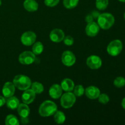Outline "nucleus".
Instances as JSON below:
<instances>
[{
  "instance_id": "obj_11",
  "label": "nucleus",
  "mask_w": 125,
  "mask_h": 125,
  "mask_svg": "<svg viewBox=\"0 0 125 125\" xmlns=\"http://www.w3.org/2000/svg\"><path fill=\"white\" fill-rule=\"evenodd\" d=\"M65 37L64 32L60 29H54L50 32V38L51 40L55 43H59L63 40Z\"/></svg>"
},
{
  "instance_id": "obj_25",
  "label": "nucleus",
  "mask_w": 125,
  "mask_h": 125,
  "mask_svg": "<svg viewBox=\"0 0 125 125\" xmlns=\"http://www.w3.org/2000/svg\"><path fill=\"white\" fill-rule=\"evenodd\" d=\"M109 5V0H96V7L100 10H105Z\"/></svg>"
},
{
  "instance_id": "obj_34",
  "label": "nucleus",
  "mask_w": 125,
  "mask_h": 125,
  "mask_svg": "<svg viewBox=\"0 0 125 125\" xmlns=\"http://www.w3.org/2000/svg\"><path fill=\"white\" fill-rule=\"evenodd\" d=\"M6 99L3 96H0V107H2V106L4 105L5 103H6Z\"/></svg>"
},
{
  "instance_id": "obj_29",
  "label": "nucleus",
  "mask_w": 125,
  "mask_h": 125,
  "mask_svg": "<svg viewBox=\"0 0 125 125\" xmlns=\"http://www.w3.org/2000/svg\"><path fill=\"white\" fill-rule=\"evenodd\" d=\"M60 0H45V4L48 7H54L57 6Z\"/></svg>"
},
{
  "instance_id": "obj_5",
  "label": "nucleus",
  "mask_w": 125,
  "mask_h": 125,
  "mask_svg": "<svg viewBox=\"0 0 125 125\" xmlns=\"http://www.w3.org/2000/svg\"><path fill=\"white\" fill-rule=\"evenodd\" d=\"M76 102V96L74 94L67 92L61 96V104L62 107L68 109L72 107Z\"/></svg>"
},
{
  "instance_id": "obj_16",
  "label": "nucleus",
  "mask_w": 125,
  "mask_h": 125,
  "mask_svg": "<svg viewBox=\"0 0 125 125\" xmlns=\"http://www.w3.org/2000/svg\"><path fill=\"white\" fill-rule=\"evenodd\" d=\"M23 6L28 12H35L39 8V4L35 0H25Z\"/></svg>"
},
{
  "instance_id": "obj_28",
  "label": "nucleus",
  "mask_w": 125,
  "mask_h": 125,
  "mask_svg": "<svg viewBox=\"0 0 125 125\" xmlns=\"http://www.w3.org/2000/svg\"><path fill=\"white\" fill-rule=\"evenodd\" d=\"M98 101L100 103L106 104L109 101V97L107 94H100L98 96Z\"/></svg>"
},
{
  "instance_id": "obj_21",
  "label": "nucleus",
  "mask_w": 125,
  "mask_h": 125,
  "mask_svg": "<svg viewBox=\"0 0 125 125\" xmlns=\"http://www.w3.org/2000/svg\"><path fill=\"white\" fill-rule=\"evenodd\" d=\"M32 50V52L35 55L40 54L43 51V45L40 42L34 43Z\"/></svg>"
},
{
  "instance_id": "obj_17",
  "label": "nucleus",
  "mask_w": 125,
  "mask_h": 125,
  "mask_svg": "<svg viewBox=\"0 0 125 125\" xmlns=\"http://www.w3.org/2000/svg\"><path fill=\"white\" fill-rule=\"evenodd\" d=\"M17 112L21 117H26L29 116L30 109L27 104L23 103L22 104H20L18 107H17Z\"/></svg>"
},
{
  "instance_id": "obj_15",
  "label": "nucleus",
  "mask_w": 125,
  "mask_h": 125,
  "mask_svg": "<svg viewBox=\"0 0 125 125\" xmlns=\"http://www.w3.org/2000/svg\"><path fill=\"white\" fill-rule=\"evenodd\" d=\"M62 89L59 84H53L49 90V94L53 99H57L62 96Z\"/></svg>"
},
{
  "instance_id": "obj_33",
  "label": "nucleus",
  "mask_w": 125,
  "mask_h": 125,
  "mask_svg": "<svg viewBox=\"0 0 125 125\" xmlns=\"http://www.w3.org/2000/svg\"><path fill=\"white\" fill-rule=\"evenodd\" d=\"M21 122L23 125H26L29 123V118L28 117H21Z\"/></svg>"
},
{
  "instance_id": "obj_2",
  "label": "nucleus",
  "mask_w": 125,
  "mask_h": 125,
  "mask_svg": "<svg viewBox=\"0 0 125 125\" xmlns=\"http://www.w3.org/2000/svg\"><path fill=\"white\" fill-rule=\"evenodd\" d=\"M98 19V24L101 29L107 30L110 29L115 23L114 17L109 13H100Z\"/></svg>"
},
{
  "instance_id": "obj_32",
  "label": "nucleus",
  "mask_w": 125,
  "mask_h": 125,
  "mask_svg": "<svg viewBox=\"0 0 125 125\" xmlns=\"http://www.w3.org/2000/svg\"><path fill=\"white\" fill-rule=\"evenodd\" d=\"M91 15L93 17V18H94V19H97L98 18V17L100 16V12H98V11H93L91 13Z\"/></svg>"
},
{
  "instance_id": "obj_24",
  "label": "nucleus",
  "mask_w": 125,
  "mask_h": 125,
  "mask_svg": "<svg viewBox=\"0 0 125 125\" xmlns=\"http://www.w3.org/2000/svg\"><path fill=\"white\" fill-rule=\"evenodd\" d=\"M79 0H63V3L65 7L68 9H72L77 6Z\"/></svg>"
},
{
  "instance_id": "obj_27",
  "label": "nucleus",
  "mask_w": 125,
  "mask_h": 125,
  "mask_svg": "<svg viewBox=\"0 0 125 125\" xmlns=\"http://www.w3.org/2000/svg\"><path fill=\"white\" fill-rule=\"evenodd\" d=\"M84 92L85 90L82 85H78L74 87V94L76 96L80 97L84 95Z\"/></svg>"
},
{
  "instance_id": "obj_35",
  "label": "nucleus",
  "mask_w": 125,
  "mask_h": 125,
  "mask_svg": "<svg viewBox=\"0 0 125 125\" xmlns=\"http://www.w3.org/2000/svg\"><path fill=\"white\" fill-rule=\"evenodd\" d=\"M122 107H123V108L125 110V98H124L122 100Z\"/></svg>"
},
{
  "instance_id": "obj_36",
  "label": "nucleus",
  "mask_w": 125,
  "mask_h": 125,
  "mask_svg": "<svg viewBox=\"0 0 125 125\" xmlns=\"http://www.w3.org/2000/svg\"><path fill=\"white\" fill-rule=\"evenodd\" d=\"M118 1H120V2H125V0H118Z\"/></svg>"
},
{
  "instance_id": "obj_10",
  "label": "nucleus",
  "mask_w": 125,
  "mask_h": 125,
  "mask_svg": "<svg viewBox=\"0 0 125 125\" xmlns=\"http://www.w3.org/2000/svg\"><path fill=\"white\" fill-rule=\"evenodd\" d=\"M100 26L95 22L92 21L88 23L85 27V33L89 37H95L100 31Z\"/></svg>"
},
{
  "instance_id": "obj_1",
  "label": "nucleus",
  "mask_w": 125,
  "mask_h": 125,
  "mask_svg": "<svg viewBox=\"0 0 125 125\" xmlns=\"http://www.w3.org/2000/svg\"><path fill=\"white\" fill-rule=\"evenodd\" d=\"M57 111V105L50 100H46L41 104L39 107V114L43 117H50Z\"/></svg>"
},
{
  "instance_id": "obj_26",
  "label": "nucleus",
  "mask_w": 125,
  "mask_h": 125,
  "mask_svg": "<svg viewBox=\"0 0 125 125\" xmlns=\"http://www.w3.org/2000/svg\"><path fill=\"white\" fill-rule=\"evenodd\" d=\"M114 84L117 88H122L125 85V79L123 77L119 76L115 79Z\"/></svg>"
},
{
  "instance_id": "obj_18",
  "label": "nucleus",
  "mask_w": 125,
  "mask_h": 125,
  "mask_svg": "<svg viewBox=\"0 0 125 125\" xmlns=\"http://www.w3.org/2000/svg\"><path fill=\"white\" fill-rule=\"evenodd\" d=\"M62 90L65 92H71L74 89V84L72 79L69 78L64 79L61 83V85Z\"/></svg>"
},
{
  "instance_id": "obj_30",
  "label": "nucleus",
  "mask_w": 125,
  "mask_h": 125,
  "mask_svg": "<svg viewBox=\"0 0 125 125\" xmlns=\"http://www.w3.org/2000/svg\"><path fill=\"white\" fill-rule=\"evenodd\" d=\"M63 40L64 43L67 46H71L74 43V40H73V37L70 35H67V36L65 37Z\"/></svg>"
},
{
  "instance_id": "obj_3",
  "label": "nucleus",
  "mask_w": 125,
  "mask_h": 125,
  "mask_svg": "<svg viewBox=\"0 0 125 125\" xmlns=\"http://www.w3.org/2000/svg\"><path fill=\"white\" fill-rule=\"evenodd\" d=\"M13 84L19 90H25L30 87L32 83L29 77L23 74H18L13 78Z\"/></svg>"
},
{
  "instance_id": "obj_38",
  "label": "nucleus",
  "mask_w": 125,
  "mask_h": 125,
  "mask_svg": "<svg viewBox=\"0 0 125 125\" xmlns=\"http://www.w3.org/2000/svg\"><path fill=\"white\" fill-rule=\"evenodd\" d=\"M1 1L0 0V6H1Z\"/></svg>"
},
{
  "instance_id": "obj_13",
  "label": "nucleus",
  "mask_w": 125,
  "mask_h": 125,
  "mask_svg": "<svg viewBox=\"0 0 125 125\" xmlns=\"http://www.w3.org/2000/svg\"><path fill=\"white\" fill-rule=\"evenodd\" d=\"M35 98V93L32 89H27L23 92L21 96V100L24 103L29 104L32 103Z\"/></svg>"
},
{
  "instance_id": "obj_4",
  "label": "nucleus",
  "mask_w": 125,
  "mask_h": 125,
  "mask_svg": "<svg viewBox=\"0 0 125 125\" xmlns=\"http://www.w3.org/2000/svg\"><path fill=\"white\" fill-rule=\"evenodd\" d=\"M123 50V43L120 40H112L107 47V51L109 54L112 56L119 55Z\"/></svg>"
},
{
  "instance_id": "obj_12",
  "label": "nucleus",
  "mask_w": 125,
  "mask_h": 125,
  "mask_svg": "<svg viewBox=\"0 0 125 125\" xmlns=\"http://www.w3.org/2000/svg\"><path fill=\"white\" fill-rule=\"evenodd\" d=\"M15 91V85L13 83L10 82H7L3 85L2 89V92L5 98H9L13 96Z\"/></svg>"
},
{
  "instance_id": "obj_8",
  "label": "nucleus",
  "mask_w": 125,
  "mask_h": 125,
  "mask_svg": "<svg viewBox=\"0 0 125 125\" xmlns=\"http://www.w3.org/2000/svg\"><path fill=\"white\" fill-rule=\"evenodd\" d=\"M62 63L67 67L73 65L76 62V57L70 51H65L63 52L61 57Z\"/></svg>"
},
{
  "instance_id": "obj_20",
  "label": "nucleus",
  "mask_w": 125,
  "mask_h": 125,
  "mask_svg": "<svg viewBox=\"0 0 125 125\" xmlns=\"http://www.w3.org/2000/svg\"><path fill=\"white\" fill-rule=\"evenodd\" d=\"M54 116V119L56 123L57 124H62L65 122L66 119L65 115L61 111H56L55 112Z\"/></svg>"
},
{
  "instance_id": "obj_6",
  "label": "nucleus",
  "mask_w": 125,
  "mask_h": 125,
  "mask_svg": "<svg viewBox=\"0 0 125 125\" xmlns=\"http://www.w3.org/2000/svg\"><path fill=\"white\" fill-rule=\"evenodd\" d=\"M35 60V55L31 51H24L19 56V62L23 65H30Z\"/></svg>"
},
{
  "instance_id": "obj_19",
  "label": "nucleus",
  "mask_w": 125,
  "mask_h": 125,
  "mask_svg": "<svg viewBox=\"0 0 125 125\" xmlns=\"http://www.w3.org/2000/svg\"><path fill=\"white\" fill-rule=\"evenodd\" d=\"M6 105L8 108L10 109L14 110L17 109L20 104V101L15 96H11V97L7 98V100L6 101Z\"/></svg>"
},
{
  "instance_id": "obj_37",
  "label": "nucleus",
  "mask_w": 125,
  "mask_h": 125,
  "mask_svg": "<svg viewBox=\"0 0 125 125\" xmlns=\"http://www.w3.org/2000/svg\"><path fill=\"white\" fill-rule=\"evenodd\" d=\"M124 19L125 20V13H124Z\"/></svg>"
},
{
  "instance_id": "obj_7",
  "label": "nucleus",
  "mask_w": 125,
  "mask_h": 125,
  "mask_svg": "<svg viewBox=\"0 0 125 125\" xmlns=\"http://www.w3.org/2000/svg\"><path fill=\"white\" fill-rule=\"evenodd\" d=\"M36 37V34L34 32L27 31L22 34L21 42L25 46H31L35 43Z\"/></svg>"
},
{
  "instance_id": "obj_23",
  "label": "nucleus",
  "mask_w": 125,
  "mask_h": 125,
  "mask_svg": "<svg viewBox=\"0 0 125 125\" xmlns=\"http://www.w3.org/2000/svg\"><path fill=\"white\" fill-rule=\"evenodd\" d=\"M31 89L35 93V94H40L44 90V87L42 84L38 82H34L31 84Z\"/></svg>"
},
{
  "instance_id": "obj_31",
  "label": "nucleus",
  "mask_w": 125,
  "mask_h": 125,
  "mask_svg": "<svg viewBox=\"0 0 125 125\" xmlns=\"http://www.w3.org/2000/svg\"><path fill=\"white\" fill-rule=\"evenodd\" d=\"M94 18H93V17L90 14L87 15L86 17H85V21H86L87 23H91V22L94 21Z\"/></svg>"
},
{
  "instance_id": "obj_14",
  "label": "nucleus",
  "mask_w": 125,
  "mask_h": 125,
  "mask_svg": "<svg viewBox=\"0 0 125 125\" xmlns=\"http://www.w3.org/2000/svg\"><path fill=\"white\" fill-rule=\"evenodd\" d=\"M85 94L87 97L92 100H95L98 98L99 95H100V90L98 88L96 87L89 86L85 90Z\"/></svg>"
},
{
  "instance_id": "obj_9",
  "label": "nucleus",
  "mask_w": 125,
  "mask_h": 125,
  "mask_svg": "<svg viewBox=\"0 0 125 125\" xmlns=\"http://www.w3.org/2000/svg\"><path fill=\"white\" fill-rule=\"evenodd\" d=\"M87 65L93 70L98 69L102 65V61L101 58L98 56L92 55L87 59Z\"/></svg>"
},
{
  "instance_id": "obj_22",
  "label": "nucleus",
  "mask_w": 125,
  "mask_h": 125,
  "mask_svg": "<svg viewBox=\"0 0 125 125\" xmlns=\"http://www.w3.org/2000/svg\"><path fill=\"white\" fill-rule=\"evenodd\" d=\"M19 123L17 117L13 115H8L6 117L5 120V124L6 125H18Z\"/></svg>"
}]
</instances>
